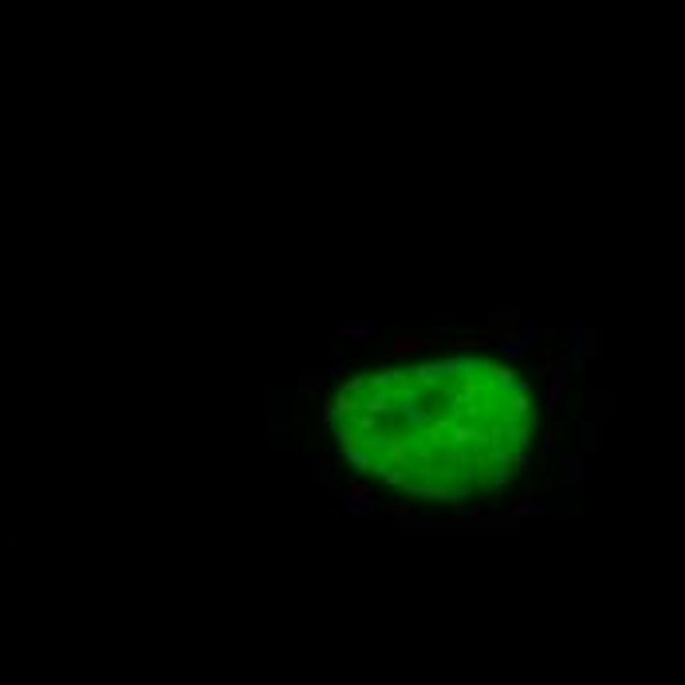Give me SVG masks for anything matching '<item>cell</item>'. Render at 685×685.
Listing matches in <instances>:
<instances>
[{
	"mask_svg": "<svg viewBox=\"0 0 685 685\" xmlns=\"http://www.w3.org/2000/svg\"><path fill=\"white\" fill-rule=\"evenodd\" d=\"M342 453L394 489L465 504L500 493L528 465L532 390L496 358H441L342 386Z\"/></svg>",
	"mask_w": 685,
	"mask_h": 685,
	"instance_id": "1",
	"label": "cell"
}]
</instances>
